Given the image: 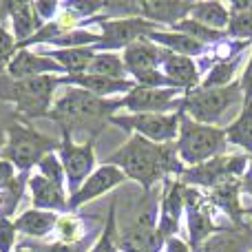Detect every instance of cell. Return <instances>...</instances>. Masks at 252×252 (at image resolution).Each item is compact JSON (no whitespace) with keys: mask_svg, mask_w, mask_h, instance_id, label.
Returning a JSON list of instances; mask_svg holds the SVG:
<instances>
[{"mask_svg":"<svg viewBox=\"0 0 252 252\" xmlns=\"http://www.w3.org/2000/svg\"><path fill=\"white\" fill-rule=\"evenodd\" d=\"M104 164L122 168L126 177L142 184V188L146 192L164 175H184V166L182 159H179L177 146H173V144H155L137 133L120 151H115L113 155L106 157Z\"/></svg>","mask_w":252,"mask_h":252,"instance_id":"cell-1","label":"cell"},{"mask_svg":"<svg viewBox=\"0 0 252 252\" xmlns=\"http://www.w3.org/2000/svg\"><path fill=\"white\" fill-rule=\"evenodd\" d=\"M118 109H122L120 100H104L84 89H73L58 97L49 118L60 122L62 130L73 133V128H97L104 120L113 118V111Z\"/></svg>","mask_w":252,"mask_h":252,"instance_id":"cell-2","label":"cell"},{"mask_svg":"<svg viewBox=\"0 0 252 252\" xmlns=\"http://www.w3.org/2000/svg\"><path fill=\"white\" fill-rule=\"evenodd\" d=\"M58 84H64L58 75H38L25 80L0 82V100L11 102L25 118H49L51 97Z\"/></svg>","mask_w":252,"mask_h":252,"instance_id":"cell-3","label":"cell"},{"mask_svg":"<svg viewBox=\"0 0 252 252\" xmlns=\"http://www.w3.org/2000/svg\"><path fill=\"white\" fill-rule=\"evenodd\" d=\"M226 128L219 126H208L199 124L190 118L182 115V126H179V139H177V153L179 159L184 164L199 166L206 161L221 157V153L226 151Z\"/></svg>","mask_w":252,"mask_h":252,"instance_id":"cell-4","label":"cell"},{"mask_svg":"<svg viewBox=\"0 0 252 252\" xmlns=\"http://www.w3.org/2000/svg\"><path fill=\"white\" fill-rule=\"evenodd\" d=\"M58 148H60V142H53L35 128L22 124H9L7 144L0 151V159L11 161L16 168L27 173L31 166H38L42 157H47L49 153L58 151Z\"/></svg>","mask_w":252,"mask_h":252,"instance_id":"cell-5","label":"cell"},{"mask_svg":"<svg viewBox=\"0 0 252 252\" xmlns=\"http://www.w3.org/2000/svg\"><path fill=\"white\" fill-rule=\"evenodd\" d=\"M241 102H246L241 84L232 82L230 87L223 89H195V91L186 93L182 111H186L195 122L215 126L221 122V118L232 106L241 104Z\"/></svg>","mask_w":252,"mask_h":252,"instance_id":"cell-6","label":"cell"},{"mask_svg":"<svg viewBox=\"0 0 252 252\" xmlns=\"http://www.w3.org/2000/svg\"><path fill=\"white\" fill-rule=\"evenodd\" d=\"M157 221V201L148 199L139 208L135 219L126 228H122L118 239V248L122 252H159L164 237L159 228H155Z\"/></svg>","mask_w":252,"mask_h":252,"instance_id":"cell-7","label":"cell"},{"mask_svg":"<svg viewBox=\"0 0 252 252\" xmlns=\"http://www.w3.org/2000/svg\"><path fill=\"white\" fill-rule=\"evenodd\" d=\"M111 122L120 128L135 130L137 135L151 139L155 144H173L179 137L182 111L177 113H139V115H113Z\"/></svg>","mask_w":252,"mask_h":252,"instance_id":"cell-8","label":"cell"},{"mask_svg":"<svg viewBox=\"0 0 252 252\" xmlns=\"http://www.w3.org/2000/svg\"><path fill=\"white\" fill-rule=\"evenodd\" d=\"M60 161L64 168L66 182H69V192H75L82 188L84 177H91L93 166H95V153H93V142L73 144L71 139V130H62V142H60Z\"/></svg>","mask_w":252,"mask_h":252,"instance_id":"cell-9","label":"cell"},{"mask_svg":"<svg viewBox=\"0 0 252 252\" xmlns=\"http://www.w3.org/2000/svg\"><path fill=\"white\" fill-rule=\"evenodd\" d=\"M246 166H248V157H215V159L206 161V164L192 166V168L184 170V182L197 184V186H208L217 188L226 182L239 179L246 175Z\"/></svg>","mask_w":252,"mask_h":252,"instance_id":"cell-10","label":"cell"},{"mask_svg":"<svg viewBox=\"0 0 252 252\" xmlns=\"http://www.w3.org/2000/svg\"><path fill=\"white\" fill-rule=\"evenodd\" d=\"M89 22H97L102 29V38L95 44L97 49H126L137 40L146 38L151 31H155V25L144 20V18H115V20H95V18H91Z\"/></svg>","mask_w":252,"mask_h":252,"instance_id":"cell-11","label":"cell"},{"mask_svg":"<svg viewBox=\"0 0 252 252\" xmlns=\"http://www.w3.org/2000/svg\"><path fill=\"white\" fill-rule=\"evenodd\" d=\"M182 89H151L135 87L120 100V106H126L133 115L139 113H166L175 106H184V100H177Z\"/></svg>","mask_w":252,"mask_h":252,"instance_id":"cell-12","label":"cell"},{"mask_svg":"<svg viewBox=\"0 0 252 252\" xmlns=\"http://www.w3.org/2000/svg\"><path fill=\"white\" fill-rule=\"evenodd\" d=\"M124 179H126V175H124L122 168H118V166H111V164H102L100 168L93 170L91 177H89L87 182L82 184V188H80L75 195H71L69 210H75L78 206H82V204H87V201L95 199V197L104 195L106 190L120 186Z\"/></svg>","mask_w":252,"mask_h":252,"instance_id":"cell-13","label":"cell"},{"mask_svg":"<svg viewBox=\"0 0 252 252\" xmlns=\"http://www.w3.org/2000/svg\"><path fill=\"white\" fill-rule=\"evenodd\" d=\"M192 2L182 0H151V2H133V18H144L148 22H164V25H179L190 16Z\"/></svg>","mask_w":252,"mask_h":252,"instance_id":"cell-14","label":"cell"},{"mask_svg":"<svg viewBox=\"0 0 252 252\" xmlns=\"http://www.w3.org/2000/svg\"><path fill=\"white\" fill-rule=\"evenodd\" d=\"M62 71L64 69H62L51 56H38V53H31V51H18L7 66L9 80L38 78V75H56V73H62Z\"/></svg>","mask_w":252,"mask_h":252,"instance_id":"cell-15","label":"cell"},{"mask_svg":"<svg viewBox=\"0 0 252 252\" xmlns=\"http://www.w3.org/2000/svg\"><path fill=\"white\" fill-rule=\"evenodd\" d=\"M186 201H184V184L166 179L164 184V197H161V217H159V232L166 241L173 239V235L179 228V217H182Z\"/></svg>","mask_w":252,"mask_h":252,"instance_id":"cell-16","label":"cell"},{"mask_svg":"<svg viewBox=\"0 0 252 252\" xmlns=\"http://www.w3.org/2000/svg\"><path fill=\"white\" fill-rule=\"evenodd\" d=\"M161 64H164V75L175 84L177 89L190 93L199 84V69L188 56H179L173 51L161 53Z\"/></svg>","mask_w":252,"mask_h":252,"instance_id":"cell-17","label":"cell"},{"mask_svg":"<svg viewBox=\"0 0 252 252\" xmlns=\"http://www.w3.org/2000/svg\"><path fill=\"white\" fill-rule=\"evenodd\" d=\"M29 190H31V199L33 206L38 210H69V201L64 197V186L51 182V179L35 175L29 179Z\"/></svg>","mask_w":252,"mask_h":252,"instance_id":"cell-18","label":"cell"},{"mask_svg":"<svg viewBox=\"0 0 252 252\" xmlns=\"http://www.w3.org/2000/svg\"><path fill=\"white\" fill-rule=\"evenodd\" d=\"M64 84H78L80 89L93 93L97 97L111 95V93H130L137 84L133 80H113V78H104V75H93V73H82V75H66L62 78Z\"/></svg>","mask_w":252,"mask_h":252,"instance_id":"cell-19","label":"cell"},{"mask_svg":"<svg viewBox=\"0 0 252 252\" xmlns=\"http://www.w3.org/2000/svg\"><path fill=\"white\" fill-rule=\"evenodd\" d=\"M9 18L13 25V38L18 44L27 42L29 38H33L40 29H42V18L35 13L33 4L27 2H9L7 4Z\"/></svg>","mask_w":252,"mask_h":252,"instance_id":"cell-20","label":"cell"},{"mask_svg":"<svg viewBox=\"0 0 252 252\" xmlns=\"http://www.w3.org/2000/svg\"><path fill=\"white\" fill-rule=\"evenodd\" d=\"M58 219H60V217H58L56 213L33 208V210H27V213H22L13 223H16V230H20V232H25V235L40 239V237L49 235L51 230H56Z\"/></svg>","mask_w":252,"mask_h":252,"instance_id":"cell-21","label":"cell"},{"mask_svg":"<svg viewBox=\"0 0 252 252\" xmlns=\"http://www.w3.org/2000/svg\"><path fill=\"white\" fill-rule=\"evenodd\" d=\"M186 210H188V235H190V244H192V248H199L217 230L213 223V217H210L208 201L204 199L201 204L186 208Z\"/></svg>","mask_w":252,"mask_h":252,"instance_id":"cell-22","label":"cell"},{"mask_svg":"<svg viewBox=\"0 0 252 252\" xmlns=\"http://www.w3.org/2000/svg\"><path fill=\"white\" fill-rule=\"evenodd\" d=\"M146 40H151V42H157V44H164V47L173 49L175 53H179V56H199V53H204L206 44H201L199 40L190 38V35L186 33H179V31H175V33H166V31H151V33L146 35Z\"/></svg>","mask_w":252,"mask_h":252,"instance_id":"cell-23","label":"cell"},{"mask_svg":"<svg viewBox=\"0 0 252 252\" xmlns=\"http://www.w3.org/2000/svg\"><path fill=\"white\" fill-rule=\"evenodd\" d=\"M190 16H192V20L201 22V25L210 27V29H215V31L228 29L230 18H232L230 9L221 2H192Z\"/></svg>","mask_w":252,"mask_h":252,"instance_id":"cell-24","label":"cell"},{"mask_svg":"<svg viewBox=\"0 0 252 252\" xmlns=\"http://www.w3.org/2000/svg\"><path fill=\"white\" fill-rule=\"evenodd\" d=\"M95 56L97 53L93 51V49H87V47H82V49H56V51H51V58L64 71H69V75L87 73Z\"/></svg>","mask_w":252,"mask_h":252,"instance_id":"cell-25","label":"cell"},{"mask_svg":"<svg viewBox=\"0 0 252 252\" xmlns=\"http://www.w3.org/2000/svg\"><path fill=\"white\" fill-rule=\"evenodd\" d=\"M248 244L250 237L246 232L226 230L206 239L199 248H195V252H248Z\"/></svg>","mask_w":252,"mask_h":252,"instance_id":"cell-26","label":"cell"},{"mask_svg":"<svg viewBox=\"0 0 252 252\" xmlns=\"http://www.w3.org/2000/svg\"><path fill=\"white\" fill-rule=\"evenodd\" d=\"M239 188H241V179H232L226 182L221 186L213 188V204H217L221 210H226L228 217H232L235 223H241V206H239Z\"/></svg>","mask_w":252,"mask_h":252,"instance_id":"cell-27","label":"cell"},{"mask_svg":"<svg viewBox=\"0 0 252 252\" xmlns=\"http://www.w3.org/2000/svg\"><path fill=\"white\" fill-rule=\"evenodd\" d=\"M226 137L230 144L241 146L252 155V100L244 102L239 118L226 128Z\"/></svg>","mask_w":252,"mask_h":252,"instance_id":"cell-28","label":"cell"},{"mask_svg":"<svg viewBox=\"0 0 252 252\" xmlns=\"http://www.w3.org/2000/svg\"><path fill=\"white\" fill-rule=\"evenodd\" d=\"M87 73L104 75V78H113V80H126L124 58L115 56V53H97Z\"/></svg>","mask_w":252,"mask_h":252,"instance_id":"cell-29","label":"cell"},{"mask_svg":"<svg viewBox=\"0 0 252 252\" xmlns=\"http://www.w3.org/2000/svg\"><path fill=\"white\" fill-rule=\"evenodd\" d=\"M237 64H239V56L235 60H221L210 69V73L204 78L199 89H223V87H230L232 80H235L237 73Z\"/></svg>","mask_w":252,"mask_h":252,"instance_id":"cell-30","label":"cell"},{"mask_svg":"<svg viewBox=\"0 0 252 252\" xmlns=\"http://www.w3.org/2000/svg\"><path fill=\"white\" fill-rule=\"evenodd\" d=\"M173 29H175V31H179V33H186V35H190V38L199 40L201 44L219 42V40H221L223 35H226L223 31H215V29H210V27L201 25V22L192 20V18H186V20H182L179 25H175Z\"/></svg>","mask_w":252,"mask_h":252,"instance_id":"cell-31","label":"cell"},{"mask_svg":"<svg viewBox=\"0 0 252 252\" xmlns=\"http://www.w3.org/2000/svg\"><path fill=\"white\" fill-rule=\"evenodd\" d=\"M230 25H228V35L232 38H252V9L230 13Z\"/></svg>","mask_w":252,"mask_h":252,"instance_id":"cell-32","label":"cell"},{"mask_svg":"<svg viewBox=\"0 0 252 252\" xmlns=\"http://www.w3.org/2000/svg\"><path fill=\"white\" fill-rule=\"evenodd\" d=\"M40 168V175L47 179H51V182L60 184V186H64V168H62V161L60 157H56V153H49L47 157H42V161L38 164Z\"/></svg>","mask_w":252,"mask_h":252,"instance_id":"cell-33","label":"cell"},{"mask_svg":"<svg viewBox=\"0 0 252 252\" xmlns=\"http://www.w3.org/2000/svg\"><path fill=\"white\" fill-rule=\"evenodd\" d=\"M58 235H60V241L62 244H80V235H82V226L75 217L71 215H64V217L58 219V226H56Z\"/></svg>","mask_w":252,"mask_h":252,"instance_id":"cell-34","label":"cell"},{"mask_svg":"<svg viewBox=\"0 0 252 252\" xmlns=\"http://www.w3.org/2000/svg\"><path fill=\"white\" fill-rule=\"evenodd\" d=\"M16 38H13L11 33H9L4 27H0V71H7L9 62L13 60V56H16Z\"/></svg>","mask_w":252,"mask_h":252,"instance_id":"cell-35","label":"cell"},{"mask_svg":"<svg viewBox=\"0 0 252 252\" xmlns=\"http://www.w3.org/2000/svg\"><path fill=\"white\" fill-rule=\"evenodd\" d=\"M16 223L7 217H0V252H11L16 244Z\"/></svg>","mask_w":252,"mask_h":252,"instance_id":"cell-36","label":"cell"},{"mask_svg":"<svg viewBox=\"0 0 252 252\" xmlns=\"http://www.w3.org/2000/svg\"><path fill=\"white\" fill-rule=\"evenodd\" d=\"M113 230H115V213H113V208H111V215H109V223H106V230L102 232V239L97 241L95 246L91 248V252H111L115 248L113 246Z\"/></svg>","mask_w":252,"mask_h":252,"instance_id":"cell-37","label":"cell"},{"mask_svg":"<svg viewBox=\"0 0 252 252\" xmlns=\"http://www.w3.org/2000/svg\"><path fill=\"white\" fill-rule=\"evenodd\" d=\"M38 252H84V244H51V246H35Z\"/></svg>","mask_w":252,"mask_h":252,"instance_id":"cell-38","label":"cell"},{"mask_svg":"<svg viewBox=\"0 0 252 252\" xmlns=\"http://www.w3.org/2000/svg\"><path fill=\"white\" fill-rule=\"evenodd\" d=\"M241 91H244V100L248 102L252 100V56H250V60H248V64H246V69H244V75H241Z\"/></svg>","mask_w":252,"mask_h":252,"instance_id":"cell-39","label":"cell"},{"mask_svg":"<svg viewBox=\"0 0 252 252\" xmlns=\"http://www.w3.org/2000/svg\"><path fill=\"white\" fill-rule=\"evenodd\" d=\"M13 182V164L7 159H0V188L9 186Z\"/></svg>","mask_w":252,"mask_h":252,"instance_id":"cell-40","label":"cell"},{"mask_svg":"<svg viewBox=\"0 0 252 252\" xmlns=\"http://www.w3.org/2000/svg\"><path fill=\"white\" fill-rule=\"evenodd\" d=\"M33 9H35V13H38L42 20H47V18L56 16L58 4L56 2H33Z\"/></svg>","mask_w":252,"mask_h":252,"instance_id":"cell-41","label":"cell"},{"mask_svg":"<svg viewBox=\"0 0 252 252\" xmlns=\"http://www.w3.org/2000/svg\"><path fill=\"white\" fill-rule=\"evenodd\" d=\"M166 252H190L186 244H184L182 239H177V237H173V239L166 241Z\"/></svg>","mask_w":252,"mask_h":252,"instance_id":"cell-42","label":"cell"},{"mask_svg":"<svg viewBox=\"0 0 252 252\" xmlns=\"http://www.w3.org/2000/svg\"><path fill=\"white\" fill-rule=\"evenodd\" d=\"M241 190L248 192V195L252 197V164L248 166V170H246L244 177H241Z\"/></svg>","mask_w":252,"mask_h":252,"instance_id":"cell-43","label":"cell"},{"mask_svg":"<svg viewBox=\"0 0 252 252\" xmlns=\"http://www.w3.org/2000/svg\"><path fill=\"white\" fill-rule=\"evenodd\" d=\"M16 252H38V250H35V246H20V248H18Z\"/></svg>","mask_w":252,"mask_h":252,"instance_id":"cell-44","label":"cell"}]
</instances>
